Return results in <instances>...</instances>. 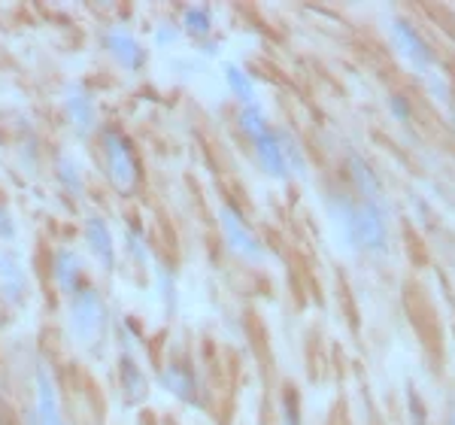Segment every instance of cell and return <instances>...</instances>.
<instances>
[{"label":"cell","mask_w":455,"mask_h":425,"mask_svg":"<svg viewBox=\"0 0 455 425\" xmlns=\"http://www.w3.org/2000/svg\"><path fill=\"white\" fill-rule=\"evenodd\" d=\"M331 231L347 253L386 255L392 246V210L386 197H358L352 188H325Z\"/></svg>","instance_id":"6da1fadb"},{"label":"cell","mask_w":455,"mask_h":425,"mask_svg":"<svg viewBox=\"0 0 455 425\" xmlns=\"http://www.w3.org/2000/svg\"><path fill=\"white\" fill-rule=\"evenodd\" d=\"M64 325H68L70 341L88 356H98L107 347L109 332H113V317L104 292L94 283H85L76 295L64 301Z\"/></svg>","instance_id":"7a4b0ae2"},{"label":"cell","mask_w":455,"mask_h":425,"mask_svg":"<svg viewBox=\"0 0 455 425\" xmlns=\"http://www.w3.org/2000/svg\"><path fill=\"white\" fill-rule=\"evenodd\" d=\"M100 171L107 186L119 197H134L143 186V164L137 156V146L119 124H104L98 131Z\"/></svg>","instance_id":"3957f363"},{"label":"cell","mask_w":455,"mask_h":425,"mask_svg":"<svg viewBox=\"0 0 455 425\" xmlns=\"http://www.w3.org/2000/svg\"><path fill=\"white\" fill-rule=\"evenodd\" d=\"M219 231H222V240L234 259L246 261V265H264V261H267V246H264L259 234L252 231L243 210L234 207L231 201H225L222 207H219Z\"/></svg>","instance_id":"277c9868"},{"label":"cell","mask_w":455,"mask_h":425,"mask_svg":"<svg viewBox=\"0 0 455 425\" xmlns=\"http://www.w3.org/2000/svg\"><path fill=\"white\" fill-rule=\"evenodd\" d=\"M31 410H28V420L31 425H70L68 413H64L61 389H58V380L52 368H49L46 358H36L31 371Z\"/></svg>","instance_id":"5b68a950"},{"label":"cell","mask_w":455,"mask_h":425,"mask_svg":"<svg viewBox=\"0 0 455 425\" xmlns=\"http://www.w3.org/2000/svg\"><path fill=\"white\" fill-rule=\"evenodd\" d=\"M388 36H392V46H395V52L401 55V61L407 64L410 70L419 73L422 79L440 73L437 55L431 52L428 40L416 31V25H410L407 19L392 16V19H388Z\"/></svg>","instance_id":"8992f818"},{"label":"cell","mask_w":455,"mask_h":425,"mask_svg":"<svg viewBox=\"0 0 455 425\" xmlns=\"http://www.w3.org/2000/svg\"><path fill=\"white\" fill-rule=\"evenodd\" d=\"M61 109L64 119H68L70 131L76 137H98V131L104 128L100 124V113H98V100H94L92 89L85 83H68L61 92Z\"/></svg>","instance_id":"52a82bcc"},{"label":"cell","mask_w":455,"mask_h":425,"mask_svg":"<svg viewBox=\"0 0 455 425\" xmlns=\"http://www.w3.org/2000/svg\"><path fill=\"white\" fill-rule=\"evenodd\" d=\"M158 380L176 401H182V405H188V407H204V383H201V377H197L195 365L188 362L186 356L167 358Z\"/></svg>","instance_id":"ba28073f"},{"label":"cell","mask_w":455,"mask_h":425,"mask_svg":"<svg viewBox=\"0 0 455 425\" xmlns=\"http://www.w3.org/2000/svg\"><path fill=\"white\" fill-rule=\"evenodd\" d=\"M100 46L128 73H140L146 68V61H149V52H146L140 36L131 31L128 25H107L104 34H100Z\"/></svg>","instance_id":"9c48e42d"},{"label":"cell","mask_w":455,"mask_h":425,"mask_svg":"<svg viewBox=\"0 0 455 425\" xmlns=\"http://www.w3.org/2000/svg\"><path fill=\"white\" fill-rule=\"evenodd\" d=\"M83 244L94 265L104 270V274H113L116 261H119V246H116L113 229H109V222L100 212H85L83 216Z\"/></svg>","instance_id":"30bf717a"},{"label":"cell","mask_w":455,"mask_h":425,"mask_svg":"<svg viewBox=\"0 0 455 425\" xmlns=\"http://www.w3.org/2000/svg\"><path fill=\"white\" fill-rule=\"evenodd\" d=\"M49 280H52V285L64 301H68L70 295H76V292L88 283L83 255H79L73 246H64V244L55 246L52 255H49Z\"/></svg>","instance_id":"8fae6325"},{"label":"cell","mask_w":455,"mask_h":425,"mask_svg":"<svg viewBox=\"0 0 455 425\" xmlns=\"http://www.w3.org/2000/svg\"><path fill=\"white\" fill-rule=\"evenodd\" d=\"M31 295V274L19 249L0 246V301L6 307H21Z\"/></svg>","instance_id":"7c38bea8"},{"label":"cell","mask_w":455,"mask_h":425,"mask_svg":"<svg viewBox=\"0 0 455 425\" xmlns=\"http://www.w3.org/2000/svg\"><path fill=\"white\" fill-rule=\"evenodd\" d=\"M252 156H255V161H259L264 177H270V180H289L291 177L276 128L264 131L259 140H252Z\"/></svg>","instance_id":"4fadbf2b"},{"label":"cell","mask_w":455,"mask_h":425,"mask_svg":"<svg viewBox=\"0 0 455 425\" xmlns=\"http://www.w3.org/2000/svg\"><path fill=\"white\" fill-rule=\"evenodd\" d=\"M116 380H119V389L131 405H143L149 398V377H146L140 358L134 353H119V358H116Z\"/></svg>","instance_id":"5bb4252c"},{"label":"cell","mask_w":455,"mask_h":425,"mask_svg":"<svg viewBox=\"0 0 455 425\" xmlns=\"http://www.w3.org/2000/svg\"><path fill=\"white\" fill-rule=\"evenodd\" d=\"M52 173H55V182L61 186V192L73 197V201H83L88 186H85V173L79 167V161L70 156V152L58 149L52 156Z\"/></svg>","instance_id":"9a60e30c"},{"label":"cell","mask_w":455,"mask_h":425,"mask_svg":"<svg viewBox=\"0 0 455 425\" xmlns=\"http://www.w3.org/2000/svg\"><path fill=\"white\" fill-rule=\"evenodd\" d=\"M347 177H349V188L358 197H386L379 173L373 171L371 161L362 158L358 152H349L347 156Z\"/></svg>","instance_id":"2e32d148"},{"label":"cell","mask_w":455,"mask_h":425,"mask_svg":"<svg viewBox=\"0 0 455 425\" xmlns=\"http://www.w3.org/2000/svg\"><path fill=\"white\" fill-rule=\"evenodd\" d=\"M152 277H156V292H158L161 307H164L167 317H173L176 304H180V289H176L173 265H167L164 259H156V261H152Z\"/></svg>","instance_id":"e0dca14e"},{"label":"cell","mask_w":455,"mask_h":425,"mask_svg":"<svg viewBox=\"0 0 455 425\" xmlns=\"http://www.w3.org/2000/svg\"><path fill=\"white\" fill-rule=\"evenodd\" d=\"M225 85H228V92L234 94V100H240V107L259 104V100H255V94H259L255 79L249 76L240 64H225Z\"/></svg>","instance_id":"ac0fdd59"},{"label":"cell","mask_w":455,"mask_h":425,"mask_svg":"<svg viewBox=\"0 0 455 425\" xmlns=\"http://www.w3.org/2000/svg\"><path fill=\"white\" fill-rule=\"evenodd\" d=\"M212 25H216V19H212L210 6L192 4V6H186V10H182L180 28L188 36H195V40H207V36L212 34Z\"/></svg>","instance_id":"d6986e66"},{"label":"cell","mask_w":455,"mask_h":425,"mask_svg":"<svg viewBox=\"0 0 455 425\" xmlns=\"http://www.w3.org/2000/svg\"><path fill=\"white\" fill-rule=\"evenodd\" d=\"M122 244H124V253H128V259L134 261V265L149 268L152 261H156V259H152L149 240H146V231H143L137 222H128V225H124V237H122Z\"/></svg>","instance_id":"ffe728a7"},{"label":"cell","mask_w":455,"mask_h":425,"mask_svg":"<svg viewBox=\"0 0 455 425\" xmlns=\"http://www.w3.org/2000/svg\"><path fill=\"white\" fill-rule=\"evenodd\" d=\"M237 128H240V134L249 137V143L259 140L264 131H270V122H267V113H264V107H261V104L240 107V113H237Z\"/></svg>","instance_id":"44dd1931"},{"label":"cell","mask_w":455,"mask_h":425,"mask_svg":"<svg viewBox=\"0 0 455 425\" xmlns=\"http://www.w3.org/2000/svg\"><path fill=\"white\" fill-rule=\"evenodd\" d=\"M276 134H280V143H283L285 161H289L291 177H304V173H307V156H304V149H300L298 137L291 134V131H285V128H276Z\"/></svg>","instance_id":"7402d4cb"},{"label":"cell","mask_w":455,"mask_h":425,"mask_svg":"<svg viewBox=\"0 0 455 425\" xmlns=\"http://www.w3.org/2000/svg\"><path fill=\"white\" fill-rule=\"evenodd\" d=\"M40 137L34 134V131H25V137H19L16 140V158L21 167H28V171H36V164H40Z\"/></svg>","instance_id":"603a6c76"},{"label":"cell","mask_w":455,"mask_h":425,"mask_svg":"<svg viewBox=\"0 0 455 425\" xmlns=\"http://www.w3.org/2000/svg\"><path fill=\"white\" fill-rule=\"evenodd\" d=\"M280 425H304V416H300V395L295 389H285L280 398Z\"/></svg>","instance_id":"cb8c5ba5"},{"label":"cell","mask_w":455,"mask_h":425,"mask_svg":"<svg viewBox=\"0 0 455 425\" xmlns=\"http://www.w3.org/2000/svg\"><path fill=\"white\" fill-rule=\"evenodd\" d=\"M19 237V225H16V216H12L10 204L0 197V244L10 246L12 240Z\"/></svg>","instance_id":"d4e9b609"},{"label":"cell","mask_w":455,"mask_h":425,"mask_svg":"<svg viewBox=\"0 0 455 425\" xmlns=\"http://www.w3.org/2000/svg\"><path fill=\"white\" fill-rule=\"evenodd\" d=\"M182 28H176L173 21H161V25L156 28V43L158 46H173L176 40H180Z\"/></svg>","instance_id":"484cf974"},{"label":"cell","mask_w":455,"mask_h":425,"mask_svg":"<svg viewBox=\"0 0 455 425\" xmlns=\"http://www.w3.org/2000/svg\"><path fill=\"white\" fill-rule=\"evenodd\" d=\"M388 113H392L398 122H410V119H413V107H410L407 100L401 98V94H395V98H388Z\"/></svg>","instance_id":"4316f807"},{"label":"cell","mask_w":455,"mask_h":425,"mask_svg":"<svg viewBox=\"0 0 455 425\" xmlns=\"http://www.w3.org/2000/svg\"><path fill=\"white\" fill-rule=\"evenodd\" d=\"M410 401L416 405V413L410 416V422H413V425H428V416H425V407H422V401H419V395H416V389H410Z\"/></svg>","instance_id":"83f0119b"},{"label":"cell","mask_w":455,"mask_h":425,"mask_svg":"<svg viewBox=\"0 0 455 425\" xmlns=\"http://www.w3.org/2000/svg\"><path fill=\"white\" fill-rule=\"evenodd\" d=\"M0 425H16V422H12V420H10V416H6V413H0Z\"/></svg>","instance_id":"f1b7e54d"},{"label":"cell","mask_w":455,"mask_h":425,"mask_svg":"<svg viewBox=\"0 0 455 425\" xmlns=\"http://www.w3.org/2000/svg\"><path fill=\"white\" fill-rule=\"evenodd\" d=\"M446 425H455V413L450 416V422H446Z\"/></svg>","instance_id":"f546056e"}]
</instances>
